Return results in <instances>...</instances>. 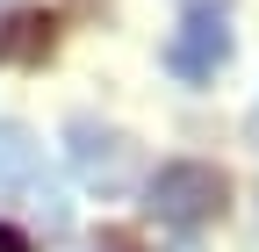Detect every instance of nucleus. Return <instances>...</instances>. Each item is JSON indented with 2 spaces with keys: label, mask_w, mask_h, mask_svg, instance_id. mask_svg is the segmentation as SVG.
Returning <instances> with one entry per match:
<instances>
[{
  "label": "nucleus",
  "mask_w": 259,
  "mask_h": 252,
  "mask_svg": "<svg viewBox=\"0 0 259 252\" xmlns=\"http://www.w3.org/2000/svg\"><path fill=\"white\" fill-rule=\"evenodd\" d=\"M51 51V15H0V65H36Z\"/></svg>",
  "instance_id": "39448f33"
},
{
  "label": "nucleus",
  "mask_w": 259,
  "mask_h": 252,
  "mask_svg": "<svg viewBox=\"0 0 259 252\" xmlns=\"http://www.w3.org/2000/svg\"><path fill=\"white\" fill-rule=\"evenodd\" d=\"M65 159H72V173L94 187V195H122V187L137 180V144H130L122 130H108V122H94V115L65 122Z\"/></svg>",
  "instance_id": "20e7f679"
},
{
  "label": "nucleus",
  "mask_w": 259,
  "mask_h": 252,
  "mask_svg": "<svg viewBox=\"0 0 259 252\" xmlns=\"http://www.w3.org/2000/svg\"><path fill=\"white\" fill-rule=\"evenodd\" d=\"M231 51H238V36H231V0H180V29L166 36V72L173 79H187V87H209L223 65H231Z\"/></svg>",
  "instance_id": "f03ea898"
},
{
  "label": "nucleus",
  "mask_w": 259,
  "mask_h": 252,
  "mask_svg": "<svg viewBox=\"0 0 259 252\" xmlns=\"http://www.w3.org/2000/svg\"><path fill=\"white\" fill-rule=\"evenodd\" d=\"M0 202H29L44 216V231H65V195L44 173V151L22 122H0Z\"/></svg>",
  "instance_id": "7ed1b4c3"
},
{
  "label": "nucleus",
  "mask_w": 259,
  "mask_h": 252,
  "mask_svg": "<svg viewBox=\"0 0 259 252\" xmlns=\"http://www.w3.org/2000/svg\"><path fill=\"white\" fill-rule=\"evenodd\" d=\"M245 137H252V151H259V101H252V115H245Z\"/></svg>",
  "instance_id": "0eeeda50"
},
{
  "label": "nucleus",
  "mask_w": 259,
  "mask_h": 252,
  "mask_svg": "<svg viewBox=\"0 0 259 252\" xmlns=\"http://www.w3.org/2000/svg\"><path fill=\"white\" fill-rule=\"evenodd\" d=\"M0 252H36V245H29V238H22L15 224H0Z\"/></svg>",
  "instance_id": "423d86ee"
},
{
  "label": "nucleus",
  "mask_w": 259,
  "mask_h": 252,
  "mask_svg": "<svg viewBox=\"0 0 259 252\" xmlns=\"http://www.w3.org/2000/svg\"><path fill=\"white\" fill-rule=\"evenodd\" d=\"M223 209H231V173L209 166V159H166L144 180V216L166 224V231H180V238L209 231Z\"/></svg>",
  "instance_id": "f257e3e1"
}]
</instances>
